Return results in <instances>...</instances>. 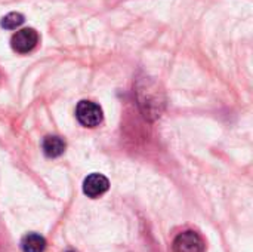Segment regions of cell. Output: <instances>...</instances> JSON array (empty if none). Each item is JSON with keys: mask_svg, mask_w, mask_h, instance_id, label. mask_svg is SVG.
Returning a JSON list of instances; mask_svg holds the SVG:
<instances>
[{"mask_svg": "<svg viewBox=\"0 0 253 252\" xmlns=\"http://www.w3.org/2000/svg\"><path fill=\"white\" fill-rule=\"evenodd\" d=\"M76 117L83 126L93 128L102 122V110L92 101H80L76 107Z\"/></svg>", "mask_w": 253, "mask_h": 252, "instance_id": "1", "label": "cell"}, {"mask_svg": "<svg viewBox=\"0 0 253 252\" xmlns=\"http://www.w3.org/2000/svg\"><path fill=\"white\" fill-rule=\"evenodd\" d=\"M39 42V34L33 28H22L12 36V49L18 53H27L36 48Z\"/></svg>", "mask_w": 253, "mask_h": 252, "instance_id": "2", "label": "cell"}, {"mask_svg": "<svg viewBox=\"0 0 253 252\" xmlns=\"http://www.w3.org/2000/svg\"><path fill=\"white\" fill-rule=\"evenodd\" d=\"M175 252H203L205 244L203 239L196 232H184L173 242Z\"/></svg>", "mask_w": 253, "mask_h": 252, "instance_id": "3", "label": "cell"}, {"mask_svg": "<svg viewBox=\"0 0 253 252\" xmlns=\"http://www.w3.org/2000/svg\"><path fill=\"white\" fill-rule=\"evenodd\" d=\"M110 187L108 180L101 175V174H90L84 183H83V192L84 195H87L89 198H99L102 196Z\"/></svg>", "mask_w": 253, "mask_h": 252, "instance_id": "4", "label": "cell"}, {"mask_svg": "<svg viewBox=\"0 0 253 252\" xmlns=\"http://www.w3.org/2000/svg\"><path fill=\"white\" fill-rule=\"evenodd\" d=\"M65 143L59 137H46L43 140V151L47 157H58L64 153Z\"/></svg>", "mask_w": 253, "mask_h": 252, "instance_id": "5", "label": "cell"}, {"mask_svg": "<svg viewBox=\"0 0 253 252\" xmlns=\"http://www.w3.org/2000/svg\"><path fill=\"white\" fill-rule=\"evenodd\" d=\"M22 250L24 252H43L46 248V241L36 233H30L22 239Z\"/></svg>", "mask_w": 253, "mask_h": 252, "instance_id": "6", "label": "cell"}, {"mask_svg": "<svg viewBox=\"0 0 253 252\" xmlns=\"http://www.w3.org/2000/svg\"><path fill=\"white\" fill-rule=\"evenodd\" d=\"M22 22H24V16L21 13L10 12L1 19V27L7 28V30H16L19 25H22Z\"/></svg>", "mask_w": 253, "mask_h": 252, "instance_id": "7", "label": "cell"}, {"mask_svg": "<svg viewBox=\"0 0 253 252\" xmlns=\"http://www.w3.org/2000/svg\"><path fill=\"white\" fill-rule=\"evenodd\" d=\"M68 252H71V251H68Z\"/></svg>", "mask_w": 253, "mask_h": 252, "instance_id": "8", "label": "cell"}]
</instances>
